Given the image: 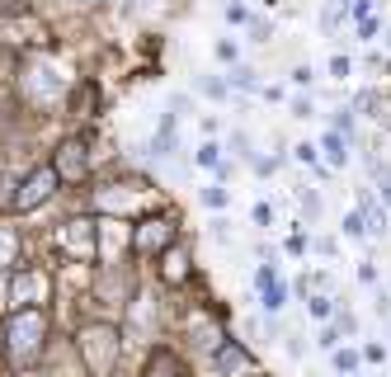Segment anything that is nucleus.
<instances>
[{
	"mask_svg": "<svg viewBox=\"0 0 391 377\" xmlns=\"http://www.w3.org/2000/svg\"><path fill=\"white\" fill-rule=\"evenodd\" d=\"M335 368H339L344 377H349L354 368H359V354H354V349H339V354H335Z\"/></svg>",
	"mask_w": 391,
	"mask_h": 377,
	"instance_id": "obj_10",
	"label": "nucleus"
},
{
	"mask_svg": "<svg viewBox=\"0 0 391 377\" xmlns=\"http://www.w3.org/2000/svg\"><path fill=\"white\" fill-rule=\"evenodd\" d=\"M325 156H330V165H344V137L339 133L325 137Z\"/></svg>",
	"mask_w": 391,
	"mask_h": 377,
	"instance_id": "obj_9",
	"label": "nucleus"
},
{
	"mask_svg": "<svg viewBox=\"0 0 391 377\" xmlns=\"http://www.w3.org/2000/svg\"><path fill=\"white\" fill-rule=\"evenodd\" d=\"M146 377H184V363L170 349H156L146 358Z\"/></svg>",
	"mask_w": 391,
	"mask_h": 377,
	"instance_id": "obj_8",
	"label": "nucleus"
},
{
	"mask_svg": "<svg viewBox=\"0 0 391 377\" xmlns=\"http://www.w3.org/2000/svg\"><path fill=\"white\" fill-rule=\"evenodd\" d=\"M212 363H217V373H222V377H231V373H240V368H250L255 358H250V354L240 349V345H231V340H222V345L212 349Z\"/></svg>",
	"mask_w": 391,
	"mask_h": 377,
	"instance_id": "obj_5",
	"label": "nucleus"
},
{
	"mask_svg": "<svg viewBox=\"0 0 391 377\" xmlns=\"http://www.w3.org/2000/svg\"><path fill=\"white\" fill-rule=\"evenodd\" d=\"M175 241V226H170V217H151V222H142V231L132 236V245L142 250V255H151V250H160V245Z\"/></svg>",
	"mask_w": 391,
	"mask_h": 377,
	"instance_id": "obj_3",
	"label": "nucleus"
},
{
	"mask_svg": "<svg viewBox=\"0 0 391 377\" xmlns=\"http://www.w3.org/2000/svg\"><path fill=\"white\" fill-rule=\"evenodd\" d=\"M203 203H208V208H222V203H227V188H203Z\"/></svg>",
	"mask_w": 391,
	"mask_h": 377,
	"instance_id": "obj_12",
	"label": "nucleus"
},
{
	"mask_svg": "<svg viewBox=\"0 0 391 377\" xmlns=\"http://www.w3.org/2000/svg\"><path fill=\"white\" fill-rule=\"evenodd\" d=\"M53 175L57 180H80V175H85V146H80V142H66V146H61Z\"/></svg>",
	"mask_w": 391,
	"mask_h": 377,
	"instance_id": "obj_6",
	"label": "nucleus"
},
{
	"mask_svg": "<svg viewBox=\"0 0 391 377\" xmlns=\"http://www.w3.org/2000/svg\"><path fill=\"white\" fill-rule=\"evenodd\" d=\"M160 278H165L170 288H180L184 278H189V250H184V245H170V250H165V260H160Z\"/></svg>",
	"mask_w": 391,
	"mask_h": 377,
	"instance_id": "obj_7",
	"label": "nucleus"
},
{
	"mask_svg": "<svg viewBox=\"0 0 391 377\" xmlns=\"http://www.w3.org/2000/svg\"><path fill=\"white\" fill-rule=\"evenodd\" d=\"M53 184H57V175H53V165L48 170H38L33 180H28L24 188H19V198H15V208H38L48 193H53Z\"/></svg>",
	"mask_w": 391,
	"mask_h": 377,
	"instance_id": "obj_4",
	"label": "nucleus"
},
{
	"mask_svg": "<svg viewBox=\"0 0 391 377\" xmlns=\"http://www.w3.org/2000/svg\"><path fill=\"white\" fill-rule=\"evenodd\" d=\"M198 165H217V146H203L198 151Z\"/></svg>",
	"mask_w": 391,
	"mask_h": 377,
	"instance_id": "obj_16",
	"label": "nucleus"
},
{
	"mask_svg": "<svg viewBox=\"0 0 391 377\" xmlns=\"http://www.w3.org/2000/svg\"><path fill=\"white\" fill-rule=\"evenodd\" d=\"M231 81H236V85H240V90H250V85H255V71H245V66H240V71H236Z\"/></svg>",
	"mask_w": 391,
	"mask_h": 377,
	"instance_id": "obj_14",
	"label": "nucleus"
},
{
	"mask_svg": "<svg viewBox=\"0 0 391 377\" xmlns=\"http://www.w3.org/2000/svg\"><path fill=\"white\" fill-rule=\"evenodd\" d=\"M302 208L316 217V213H321V198H316V193H302Z\"/></svg>",
	"mask_w": 391,
	"mask_h": 377,
	"instance_id": "obj_15",
	"label": "nucleus"
},
{
	"mask_svg": "<svg viewBox=\"0 0 391 377\" xmlns=\"http://www.w3.org/2000/svg\"><path fill=\"white\" fill-rule=\"evenodd\" d=\"M307 307H312V316H316V321H325V316L335 311V307H330V297H312Z\"/></svg>",
	"mask_w": 391,
	"mask_h": 377,
	"instance_id": "obj_11",
	"label": "nucleus"
},
{
	"mask_svg": "<svg viewBox=\"0 0 391 377\" xmlns=\"http://www.w3.org/2000/svg\"><path fill=\"white\" fill-rule=\"evenodd\" d=\"M80 358H85V373L90 377H108L118 368V330L113 325H85L76 340Z\"/></svg>",
	"mask_w": 391,
	"mask_h": 377,
	"instance_id": "obj_2",
	"label": "nucleus"
},
{
	"mask_svg": "<svg viewBox=\"0 0 391 377\" xmlns=\"http://www.w3.org/2000/svg\"><path fill=\"white\" fill-rule=\"evenodd\" d=\"M344 231H349V236H363V231H368V226H363V217L354 213V217H349V222H344Z\"/></svg>",
	"mask_w": 391,
	"mask_h": 377,
	"instance_id": "obj_13",
	"label": "nucleus"
},
{
	"mask_svg": "<svg viewBox=\"0 0 391 377\" xmlns=\"http://www.w3.org/2000/svg\"><path fill=\"white\" fill-rule=\"evenodd\" d=\"M48 330V316H43V307H24L19 316H10L5 321V354H10V363L15 368H28V363H38V354H43V335Z\"/></svg>",
	"mask_w": 391,
	"mask_h": 377,
	"instance_id": "obj_1",
	"label": "nucleus"
}]
</instances>
